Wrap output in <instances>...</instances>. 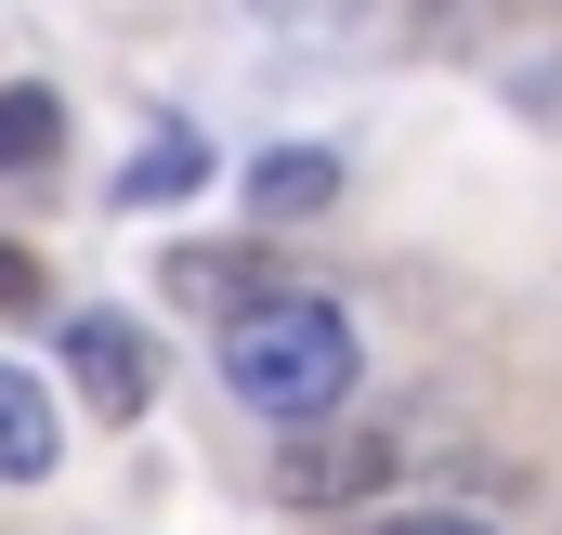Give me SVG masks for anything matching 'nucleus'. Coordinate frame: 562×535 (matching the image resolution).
<instances>
[{"mask_svg": "<svg viewBox=\"0 0 562 535\" xmlns=\"http://www.w3.org/2000/svg\"><path fill=\"white\" fill-rule=\"evenodd\" d=\"M157 287H170L183 314H223V327H236V314H262V300H288L301 274L276 262V236H183V249L157 262Z\"/></svg>", "mask_w": 562, "mask_h": 535, "instance_id": "3", "label": "nucleus"}, {"mask_svg": "<svg viewBox=\"0 0 562 535\" xmlns=\"http://www.w3.org/2000/svg\"><path fill=\"white\" fill-rule=\"evenodd\" d=\"M353 314L340 300H314V287H288L262 314H236L223 327V392L249 405V418H276V431H314V418H340L353 405Z\"/></svg>", "mask_w": 562, "mask_h": 535, "instance_id": "1", "label": "nucleus"}, {"mask_svg": "<svg viewBox=\"0 0 562 535\" xmlns=\"http://www.w3.org/2000/svg\"><path fill=\"white\" fill-rule=\"evenodd\" d=\"M0 314H40V262H26L13 236H0Z\"/></svg>", "mask_w": 562, "mask_h": 535, "instance_id": "9", "label": "nucleus"}, {"mask_svg": "<svg viewBox=\"0 0 562 535\" xmlns=\"http://www.w3.org/2000/svg\"><path fill=\"white\" fill-rule=\"evenodd\" d=\"M524 92H537V118L562 132V66H524Z\"/></svg>", "mask_w": 562, "mask_h": 535, "instance_id": "11", "label": "nucleus"}, {"mask_svg": "<svg viewBox=\"0 0 562 535\" xmlns=\"http://www.w3.org/2000/svg\"><path fill=\"white\" fill-rule=\"evenodd\" d=\"M314 209H340V157H327V144L249 157V236H288V223H314Z\"/></svg>", "mask_w": 562, "mask_h": 535, "instance_id": "5", "label": "nucleus"}, {"mask_svg": "<svg viewBox=\"0 0 562 535\" xmlns=\"http://www.w3.org/2000/svg\"><path fill=\"white\" fill-rule=\"evenodd\" d=\"M53 157H66V105L40 79H0V183L13 170H53Z\"/></svg>", "mask_w": 562, "mask_h": 535, "instance_id": "8", "label": "nucleus"}, {"mask_svg": "<svg viewBox=\"0 0 562 535\" xmlns=\"http://www.w3.org/2000/svg\"><path fill=\"white\" fill-rule=\"evenodd\" d=\"M380 535H497L484 510H406V523H380Z\"/></svg>", "mask_w": 562, "mask_h": 535, "instance_id": "10", "label": "nucleus"}, {"mask_svg": "<svg viewBox=\"0 0 562 535\" xmlns=\"http://www.w3.org/2000/svg\"><path fill=\"white\" fill-rule=\"evenodd\" d=\"M196 183H210V132H183V118H170V132L119 170V209H170V196H196Z\"/></svg>", "mask_w": 562, "mask_h": 535, "instance_id": "7", "label": "nucleus"}, {"mask_svg": "<svg viewBox=\"0 0 562 535\" xmlns=\"http://www.w3.org/2000/svg\"><path fill=\"white\" fill-rule=\"evenodd\" d=\"M393 483H406V431L393 418H314V431H288V457H276L288 510H367Z\"/></svg>", "mask_w": 562, "mask_h": 535, "instance_id": "2", "label": "nucleus"}, {"mask_svg": "<svg viewBox=\"0 0 562 535\" xmlns=\"http://www.w3.org/2000/svg\"><path fill=\"white\" fill-rule=\"evenodd\" d=\"M53 353H66V392L92 405V431H132L144 405H157V353H144L119 314H66Z\"/></svg>", "mask_w": 562, "mask_h": 535, "instance_id": "4", "label": "nucleus"}, {"mask_svg": "<svg viewBox=\"0 0 562 535\" xmlns=\"http://www.w3.org/2000/svg\"><path fill=\"white\" fill-rule=\"evenodd\" d=\"M53 457H66L53 392H40L26 366H0V483H53Z\"/></svg>", "mask_w": 562, "mask_h": 535, "instance_id": "6", "label": "nucleus"}]
</instances>
